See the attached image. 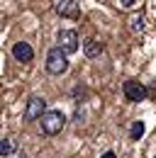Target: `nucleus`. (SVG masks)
<instances>
[{
  "instance_id": "f8f14e48",
  "label": "nucleus",
  "mask_w": 156,
  "mask_h": 158,
  "mask_svg": "<svg viewBox=\"0 0 156 158\" xmlns=\"http://www.w3.org/2000/svg\"><path fill=\"white\" fill-rule=\"evenodd\" d=\"M119 2H122V7H132L134 5V0H119Z\"/></svg>"
},
{
  "instance_id": "ddd939ff",
  "label": "nucleus",
  "mask_w": 156,
  "mask_h": 158,
  "mask_svg": "<svg viewBox=\"0 0 156 158\" xmlns=\"http://www.w3.org/2000/svg\"><path fill=\"white\" fill-rule=\"evenodd\" d=\"M100 158H117V156H115V153H112V151H107V153H102V156H100Z\"/></svg>"
},
{
  "instance_id": "39448f33",
  "label": "nucleus",
  "mask_w": 156,
  "mask_h": 158,
  "mask_svg": "<svg viewBox=\"0 0 156 158\" xmlns=\"http://www.w3.org/2000/svg\"><path fill=\"white\" fill-rule=\"evenodd\" d=\"M146 95H149V90H146L141 83H136V80H127V83H124V98H127V100L141 102Z\"/></svg>"
},
{
  "instance_id": "9b49d317",
  "label": "nucleus",
  "mask_w": 156,
  "mask_h": 158,
  "mask_svg": "<svg viewBox=\"0 0 156 158\" xmlns=\"http://www.w3.org/2000/svg\"><path fill=\"white\" fill-rule=\"evenodd\" d=\"M129 24H132L134 32H141V29H144V17H141V15H132V17H129Z\"/></svg>"
},
{
  "instance_id": "7ed1b4c3",
  "label": "nucleus",
  "mask_w": 156,
  "mask_h": 158,
  "mask_svg": "<svg viewBox=\"0 0 156 158\" xmlns=\"http://www.w3.org/2000/svg\"><path fill=\"white\" fill-rule=\"evenodd\" d=\"M46 112V100L39 98V95H32L27 100V110H24V119L27 122H34V119H41Z\"/></svg>"
},
{
  "instance_id": "423d86ee",
  "label": "nucleus",
  "mask_w": 156,
  "mask_h": 158,
  "mask_svg": "<svg viewBox=\"0 0 156 158\" xmlns=\"http://www.w3.org/2000/svg\"><path fill=\"white\" fill-rule=\"evenodd\" d=\"M56 12L61 17H68V20H78V17H80V7H78L73 0H58Z\"/></svg>"
},
{
  "instance_id": "f257e3e1",
  "label": "nucleus",
  "mask_w": 156,
  "mask_h": 158,
  "mask_svg": "<svg viewBox=\"0 0 156 158\" xmlns=\"http://www.w3.org/2000/svg\"><path fill=\"white\" fill-rule=\"evenodd\" d=\"M39 124H41V131H44V134L54 136V134H58V131L63 129V124H66V114L58 112V110H46L44 117L39 119Z\"/></svg>"
},
{
  "instance_id": "1a4fd4ad",
  "label": "nucleus",
  "mask_w": 156,
  "mask_h": 158,
  "mask_svg": "<svg viewBox=\"0 0 156 158\" xmlns=\"http://www.w3.org/2000/svg\"><path fill=\"white\" fill-rule=\"evenodd\" d=\"M15 148H17V143L12 139H2L0 141V156H10V153H15Z\"/></svg>"
},
{
  "instance_id": "0eeeda50",
  "label": "nucleus",
  "mask_w": 156,
  "mask_h": 158,
  "mask_svg": "<svg viewBox=\"0 0 156 158\" xmlns=\"http://www.w3.org/2000/svg\"><path fill=\"white\" fill-rule=\"evenodd\" d=\"M12 56H15L20 63H29V61L34 59V51H32V46H29L27 41H17V44L12 46Z\"/></svg>"
},
{
  "instance_id": "20e7f679",
  "label": "nucleus",
  "mask_w": 156,
  "mask_h": 158,
  "mask_svg": "<svg viewBox=\"0 0 156 158\" xmlns=\"http://www.w3.org/2000/svg\"><path fill=\"white\" fill-rule=\"evenodd\" d=\"M58 44H61L63 54H73V51H78V34L73 29H61L58 32Z\"/></svg>"
},
{
  "instance_id": "6e6552de",
  "label": "nucleus",
  "mask_w": 156,
  "mask_h": 158,
  "mask_svg": "<svg viewBox=\"0 0 156 158\" xmlns=\"http://www.w3.org/2000/svg\"><path fill=\"white\" fill-rule=\"evenodd\" d=\"M83 51H85L88 59H98V56L102 54V44H100L98 39H88L85 44H83Z\"/></svg>"
},
{
  "instance_id": "f03ea898",
  "label": "nucleus",
  "mask_w": 156,
  "mask_h": 158,
  "mask_svg": "<svg viewBox=\"0 0 156 158\" xmlns=\"http://www.w3.org/2000/svg\"><path fill=\"white\" fill-rule=\"evenodd\" d=\"M66 68H68L66 54L61 51V46H54V49L46 54V71H49L51 76H61V73H66Z\"/></svg>"
},
{
  "instance_id": "9d476101",
  "label": "nucleus",
  "mask_w": 156,
  "mask_h": 158,
  "mask_svg": "<svg viewBox=\"0 0 156 158\" xmlns=\"http://www.w3.org/2000/svg\"><path fill=\"white\" fill-rule=\"evenodd\" d=\"M141 134H144V122H134V124H132V129H129L132 141H139V139H141Z\"/></svg>"
}]
</instances>
